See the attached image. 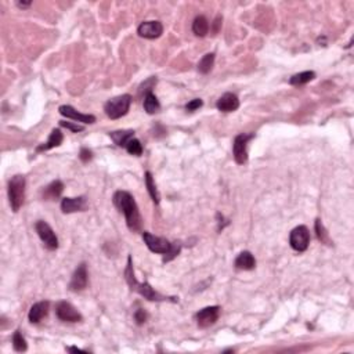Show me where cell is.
I'll return each mask as SVG.
<instances>
[{
    "instance_id": "obj_32",
    "label": "cell",
    "mask_w": 354,
    "mask_h": 354,
    "mask_svg": "<svg viewBox=\"0 0 354 354\" xmlns=\"http://www.w3.org/2000/svg\"><path fill=\"white\" fill-rule=\"evenodd\" d=\"M202 105H204V101H202L201 98H194V100H191L190 103L185 105V109H187L188 112H194L196 109H200Z\"/></svg>"
},
{
    "instance_id": "obj_8",
    "label": "cell",
    "mask_w": 354,
    "mask_h": 354,
    "mask_svg": "<svg viewBox=\"0 0 354 354\" xmlns=\"http://www.w3.org/2000/svg\"><path fill=\"white\" fill-rule=\"evenodd\" d=\"M143 240L144 244L147 245V248L151 252H154V253L166 255L170 251V248H172V242L168 241L166 238L156 237L154 234L148 232V231H144L143 232Z\"/></svg>"
},
{
    "instance_id": "obj_19",
    "label": "cell",
    "mask_w": 354,
    "mask_h": 354,
    "mask_svg": "<svg viewBox=\"0 0 354 354\" xmlns=\"http://www.w3.org/2000/svg\"><path fill=\"white\" fill-rule=\"evenodd\" d=\"M62 140H64V134H62L61 130H60V129H54L52 133H50L49 140H47L45 144L39 145V147L36 148V151H37V152H43V151H49V149L54 148V147H58V145L62 143Z\"/></svg>"
},
{
    "instance_id": "obj_12",
    "label": "cell",
    "mask_w": 354,
    "mask_h": 354,
    "mask_svg": "<svg viewBox=\"0 0 354 354\" xmlns=\"http://www.w3.org/2000/svg\"><path fill=\"white\" fill-rule=\"evenodd\" d=\"M89 283V274H88V267L85 263L79 264L77 268L73 272V276L71 278V283H69V289L73 291V292H81L85 288L88 287Z\"/></svg>"
},
{
    "instance_id": "obj_28",
    "label": "cell",
    "mask_w": 354,
    "mask_h": 354,
    "mask_svg": "<svg viewBox=\"0 0 354 354\" xmlns=\"http://www.w3.org/2000/svg\"><path fill=\"white\" fill-rule=\"evenodd\" d=\"M316 232H317V238H319L320 241L323 242V244H327V245H331L328 232L325 231V228H324V226H323V223H321V220H320V219H317V220H316Z\"/></svg>"
},
{
    "instance_id": "obj_33",
    "label": "cell",
    "mask_w": 354,
    "mask_h": 354,
    "mask_svg": "<svg viewBox=\"0 0 354 354\" xmlns=\"http://www.w3.org/2000/svg\"><path fill=\"white\" fill-rule=\"evenodd\" d=\"M147 319H148V316H147V313L144 311L143 308H139V310L134 311V321L139 324V325H143L147 321Z\"/></svg>"
},
{
    "instance_id": "obj_4",
    "label": "cell",
    "mask_w": 354,
    "mask_h": 354,
    "mask_svg": "<svg viewBox=\"0 0 354 354\" xmlns=\"http://www.w3.org/2000/svg\"><path fill=\"white\" fill-rule=\"evenodd\" d=\"M130 104H132V96L122 94V96L113 97L109 101H107L104 105V111L107 113L108 118L119 119L129 112Z\"/></svg>"
},
{
    "instance_id": "obj_18",
    "label": "cell",
    "mask_w": 354,
    "mask_h": 354,
    "mask_svg": "<svg viewBox=\"0 0 354 354\" xmlns=\"http://www.w3.org/2000/svg\"><path fill=\"white\" fill-rule=\"evenodd\" d=\"M62 191H64V184H62V181H60V180H54V181H52V183L47 185V187H45V190H43V192H42V196H43V200H46V201H54L62 194Z\"/></svg>"
},
{
    "instance_id": "obj_26",
    "label": "cell",
    "mask_w": 354,
    "mask_h": 354,
    "mask_svg": "<svg viewBox=\"0 0 354 354\" xmlns=\"http://www.w3.org/2000/svg\"><path fill=\"white\" fill-rule=\"evenodd\" d=\"M13 347H14L16 351H26V349H28L25 338L22 336L20 329H17L14 335H13Z\"/></svg>"
},
{
    "instance_id": "obj_9",
    "label": "cell",
    "mask_w": 354,
    "mask_h": 354,
    "mask_svg": "<svg viewBox=\"0 0 354 354\" xmlns=\"http://www.w3.org/2000/svg\"><path fill=\"white\" fill-rule=\"evenodd\" d=\"M56 316L64 323H79L82 321V314L71 303L60 302L56 306Z\"/></svg>"
},
{
    "instance_id": "obj_10",
    "label": "cell",
    "mask_w": 354,
    "mask_h": 354,
    "mask_svg": "<svg viewBox=\"0 0 354 354\" xmlns=\"http://www.w3.org/2000/svg\"><path fill=\"white\" fill-rule=\"evenodd\" d=\"M219 316H220V307L219 306H209V307L200 310L195 316V320H196V324L200 328H208V327L216 324V321L219 320Z\"/></svg>"
},
{
    "instance_id": "obj_29",
    "label": "cell",
    "mask_w": 354,
    "mask_h": 354,
    "mask_svg": "<svg viewBox=\"0 0 354 354\" xmlns=\"http://www.w3.org/2000/svg\"><path fill=\"white\" fill-rule=\"evenodd\" d=\"M180 251H181V242L179 241L172 242V248H170V251L168 252L166 255H164V263H168L170 262V260H173V259L179 255Z\"/></svg>"
},
{
    "instance_id": "obj_22",
    "label": "cell",
    "mask_w": 354,
    "mask_h": 354,
    "mask_svg": "<svg viewBox=\"0 0 354 354\" xmlns=\"http://www.w3.org/2000/svg\"><path fill=\"white\" fill-rule=\"evenodd\" d=\"M144 109H145V112L149 113V115L156 113L161 109L160 100H158V97H156L152 92L144 96Z\"/></svg>"
},
{
    "instance_id": "obj_25",
    "label": "cell",
    "mask_w": 354,
    "mask_h": 354,
    "mask_svg": "<svg viewBox=\"0 0 354 354\" xmlns=\"http://www.w3.org/2000/svg\"><path fill=\"white\" fill-rule=\"evenodd\" d=\"M213 64H215V53H208L205 56L202 57V60L198 62V71L201 73H209L213 68Z\"/></svg>"
},
{
    "instance_id": "obj_34",
    "label": "cell",
    "mask_w": 354,
    "mask_h": 354,
    "mask_svg": "<svg viewBox=\"0 0 354 354\" xmlns=\"http://www.w3.org/2000/svg\"><path fill=\"white\" fill-rule=\"evenodd\" d=\"M79 158H81V161H82L83 164H88L89 161L93 158L92 151L88 148H82L81 149V152H79Z\"/></svg>"
},
{
    "instance_id": "obj_16",
    "label": "cell",
    "mask_w": 354,
    "mask_h": 354,
    "mask_svg": "<svg viewBox=\"0 0 354 354\" xmlns=\"http://www.w3.org/2000/svg\"><path fill=\"white\" fill-rule=\"evenodd\" d=\"M49 308H50V302H47V300L35 303L31 307V310H29L28 319H29V321L32 324H39L45 317H47Z\"/></svg>"
},
{
    "instance_id": "obj_24",
    "label": "cell",
    "mask_w": 354,
    "mask_h": 354,
    "mask_svg": "<svg viewBox=\"0 0 354 354\" xmlns=\"http://www.w3.org/2000/svg\"><path fill=\"white\" fill-rule=\"evenodd\" d=\"M314 77H316V72L304 71L300 72V73H296V75H293V76L289 79V83H291L292 86H302V85H306V83H308L310 81H313Z\"/></svg>"
},
{
    "instance_id": "obj_14",
    "label": "cell",
    "mask_w": 354,
    "mask_h": 354,
    "mask_svg": "<svg viewBox=\"0 0 354 354\" xmlns=\"http://www.w3.org/2000/svg\"><path fill=\"white\" fill-rule=\"evenodd\" d=\"M88 209V201L85 196L77 198H64L61 201V211L64 213H75V212H83Z\"/></svg>"
},
{
    "instance_id": "obj_7",
    "label": "cell",
    "mask_w": 354,
    "mask_h": 354,
    "mask_svg": "<svg viewBox=\"0 0 354 354\" xmlns=\"http://www.w3.org/2000/svg\"><path fill=\"white\" fill-rule=\"evenodd\" d=\"M35 228L37 235H39V238L43 242V245L49 251H56L57 248H58V238H57L56 232L53 231L52 227L49 226L46 221L39 220L35 224Z\"/></svg>"
},
{
    "instance_id": "obj_13",
    "label": "cell",
    "mask_w": 354,
    "mask_h": 354,
    "mask_svg": "<svg viewBox=\"0 0 354 354\" xmlns=\"http://www.w3.org/2000/svg\"><path fill=\"white\" fill-rule=\"evenodd\" d=\"M58 111H60V113H61L62 116H65V118L68 119H73V121L81 122V124L92 125L96 122V116H94V115L77 112L76 109L73 107H71V105H61Z\"/></svg>"
},
{
    "instance_id": "obj_11",
    "label": "cell",
    "mask_w": 354,
    "mask_h": 354,
    "mask_svg": "<svg viewBox=\"0 0 354 354\" xmlns=\"http://www.w3.org/2000/svg\"><path fill=\"white\" fill-rule=\"evenodd\" d=\"M137 33L144 39H156L164 33V25L160 21H144L140 24Z\"/></svg>"
},
{
    "instance_id": "obj_5",
    "label": "cell",
    "mask_w": 354,
    "mask_h": 354,
    "mask_svg": "<svg viewBox=\"0 0 354 354\" xmlns=\"http://www.w3.org/2000/svg\"><path fill=\"white\" fill-rule=\"evenodd\" d=\"M255 136L252 133H241L237 136L232 143V156L238 165H245L248 162V143Z\"/></svg>"
},
{
    "instance_id": "obj_21",
    "label": "cell",
    "mask_w": 354,
    "mask_h": 354,
    "mask_svg": "<svg viewBox=\"0 0 354 354\" xmlns=\"http://www.w3.org/2000/svg\"><path fill=\"white\" fill-rule=\"evenodd\" d=\"M192 32H194L195 36H200V37H204V36L208 35L209 32V21L205 16H198L192 22Z\"/></svg>"
},
{
    "instance_id": "obj_2",
    "label": "cell",
    "mask_w": 354,
    "mask_h": 354,
    "mask_svg": "<svg viewBox=\"0 0 354 354\" xmlns=\"http://www.w3.org/2000/svg\"><path fill=\"white\" fill-rule=\"evenodd\" d=\"M125 278H126V283H128L132 291L140 293L144 299H147L149 302H166V300H170V298H168V296H164L160 292H156L148 283H139L137 281V278L134 276L132 256L128 257V266H126V270H125Z\"/></svg>"
},
{
    "instance_id": "obj_23",
    "label": "cell",
    "mask_w": 354,
    "mask_h": 354,
    "mask_svg": "<svg viewBox=\"0 0 354 354\" xmlns=\"http://www.w3.org/2000/svg\"><path fill=\"white\" fill-rule=\"evenodd\" d=\"M145 185H147V190H148L149 196H151L152 201H154L155 204L158 205V204L161 202V195L160 192H158L156 185H155L154 177H152V173H151V172H145Z\"/></svg>"
},
{
    "instance_id": "obj_31",
    "label": "cell",
    "mask_w": 354,
    "mask_h": 354,
    "mask_svg": "<svg viewBox=\"0 0 354 354\" xmlns=\"http://www.w3.org/2000/svg\"><path fill=\"white\" fill-rule=\"evenodd\" d=\"M60 125H61L62 128L69 129L71 132H73V133H77V132H83V130H85V126H83V125L72 124V122H65V121H61Z\"/></svg>"
},
{
    "instance_id": "obj_20",
    "label": "cell",
    "mask_w": 354,
    "mask_h": 354,
    "mask_svg": "<svg viewBox=\"0 0 354 354\" xmlns=\"http://www.w3.org/2000/svg\"><path fill=\"white\" fill-rule=\"evenodd\" d=\"M109 137L113 140V143L116 144L118 147H126V144L134 137L133 130H116V132H111Z\"/></svg>"
},
{
    "instance_id": "obj_1",
    "label": "cell",
    "mask_w": 354,
    "mask_h": 354,
    "mask_svg": "<svg viewBox=\"0 0 354 354\" xmlns=\"http://www.w3.org/2000/svg\"><path fill=\"white\" fill-rule=\"evenodd\" d=\"M113 205L125 215L129 230L133 232L141 230L143 219H141L139 206L136 204L133 195L128 191H116L113 194Z\"/></svg>"
},
{
    "instance_id": "obj_36",
    "label": "cell",
    "mask_w": 354,
    "mask_h": 354,
    "mask_svg": "<svg viewBox=\"0 0 354 354\" xmlns=\"http://www.w3.org/2000/svg\"><path fill=\"white\" fill-rule=\"evenodd\" d=\"M17 6H18L20 9H28V7L31 6V2H29V3H24V2H18V3H17Z\"/></svg>"
},
{
    "instance_id": "obj_30",
    "label": "cell",
    "mask_w": 354,
    "mask_h": 354,
    "mask_svg": "<svg viewBox=\"0 0 354 354\" xmlns=\"http://www.w3.org/2000/svg\"><path fill=\"white\" fill-rule=\"evenodd\" d=\"M155 85H156V77H149V79H147V81L140 86V94H143L144 93V96H145V94L151 93V89L154 88Z\"/></svg>"
},
{
    "instance_id": "obj_35",
    "label": "cell",
    "mask_w": 354,
    "mask_h": 354,
    "mask_svg": "<svg viewBox=\"0 0 354 354\" xmlns=\"http://www.w3.org/2000/svg\"><path fill=\"white\" fill-rule=\"evenodd\" d=\"M67 351H69V353H88L86 350L79 349V347H67Z\"/></svg>"
},
{
    "instance_id": "obj_27",
    "label": "cell",
    "mask_w": 354,
    "mask_h": 354,
    "mask_svg": "<svg viewBox=\"0 0 354 354\" xmlns=\"http://www.w3.org/2000/svg\"><path fill=\"white\" fill-rule=\"evenodd\" d=\"M126 151H128L130 155H136V156H140V155L143 154V144L140 143V140L137 139H132L130 141H129L128 144H126Z\"/></svg>"
},
{
    "instance_id": "obj_17",
    "label": "cell",
    "mask_w": 354,
    "mask_h": 354,
    "mask_svg": "<svg viewBox=\"0 0 354 354\" xmlns=\"http://www.w3.org/2000/svg\"><path fill=\"white\" fill-rule=\"evenodd\" d=\"M234 266L238 270H247L248 271V270H253L256 267V260H255V256L252 255L251 252L244 251L237 256Z\"/></svg>"
},
{
    "instance_id": "obj_15",
    "label": "cell",
    "mask_w": 354,
    "mask_h": 354,
    "mask_svg": "<svg viewBox=\"0 0 354 354\" xmlns=\"http://www.w3.org/2000/svg\"><path fill=\"white\" fill-rule=\"evenodd\" d=\"M216 107L221 112H232L237 111L240 108V100L237 97L234 93H224L219 100Z\"/></svg>"
},
{
    "instance_id": "obj_6",
    "label": "cell",
    "mask_w": 354,
    "mask_h": 354,
    "mask_svg": "<svg viewBox=\"0 0 354 354\" xmlns=\"http://www.w3.org/2000/svg\"><path fill=\"white\" fill-rule=\"evenodd\" d=\"M289 244L293 251L304 252L307 251L310 245V231L306 226L295 227L289 234Z\"/></svg>"
},
{
    "instance_id": "obj_3",
    "label": "cell",
    "mask_w": 354,
    "mask_h": 354,
    "mask_svg": "<svg viewBox=\"0 0 354 354\" xmlns=\"http://www.w3.org/2000/svg\"><path fill=\"white\" fill-rule=\"evenodd\" d=\"M25 177L21 175L13 176L9 181L7 192H9V201L13 212H18L25 200Z\"/></svg>"
}]
</instances>
